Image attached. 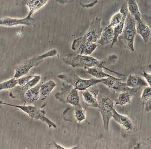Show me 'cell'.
Returning a JSON list of instances; mask_svg holds the SVG:
<instances>
[{"instance_id": "obj_1", "label": "cell", "mask_w": 151, "mask_h": 149, "mask_svg": "<svg viewBox=\"0 0 151 149\" xmlns=\"http://www.w3.org/2000/svg\"><path fill=\"white\" fill-rule=\"evenodd\" d=\"M117 59V57L116 55H113L110 56L108 58V60L101 61L90 55H81L78 53H70L68 54L67 56L63 58V60L66 65L70 66L73 68L80 67L86 70L92 67H98L105 70H108L115 74L125 76V75L112 71L106 67V66L111 65V63L115 62Z\"/></svg>"}, {"instance_id": "obj_2", "label": "cell", "mask_w": 151, "mask_h": 149, "mask_svg": "<svg viewBox=\"0 0 151 149\" xmlns=\"http://www.w3.org/2000/svg\"><path fill=\"white\" fill-rule=\"evenodd\" d=\"M101 19L96 18L92 21L88 29L83 36L75 39L72 43L71 48L76 52L86 45L96 43L99 40L103 29L101 26Z\"/></svg>"}, {"instance_id": "obj_3", "label": "cell", "mask_w": 151, "mask_h": 149, "mask_svg": "<svg viewBox=\"0 0 151 149\" xmlns=\"http://www.w3.org/2000/svg\"><path fill=\"white\" fill-rule=\"evenodd\" d=\"M58 54L57 49H51L41 55H38L27 60L23 62L18 64L14 68L15 74L13 77L18 79L28 74L31 68L41 64L46 58L54 57Z\"/></svg>"}, {"instance_id": "obj_4", "label": "cell", "mask_w": 151, "mask_h": 149, "mask_svg": "<svg viewBox=\"0 0 151 149\" xmlns=\"http://www.w3.org/2000/svg\"><path fill=\"white\" fill-rule=\"evenodd\" d=\"M59 79L65 82L68 84H70L74 88L80 91H84L90 87H93L98 84L102 83L105 80L104 79H83L74 72H71L68 74L63 73L58 76Z\"/></svg>"}, {"instance_id": "obj_5", "label": "cell", "mask_w": 151, "mask_h": 149, "mask_svg": "<svg viewBox=\"0 0 151 149\" xmlns=\"http://www.w3.org/2000/svg\"><path fill=\"white\" fill-rule=\"evenodd\" d=\"M0 103L1 104L17 108L18 109H20L23 112L26 113L31 118L35 120H40L42 122L46 123L49 128H57V125L46 116L45 112L44 111L41 110L40 109H38L37 107H35V106H26V103L23 105L11 104L2 101L0 102Z\"/></svg>"}, {"instance_id": "obj_6", "label": "cell", "mask_w": 151, "mask_h": 149, "mask_svg": "<svg viewBox=\"0 0 151 149\" xmlns=\"http://www.w3.org/2000/svg\"><path fill=\"white\" fill-rule=\"evenodd\" d=\"M136 34V21L134 17L128 12L121 35L127 48L132 52L135 51L134 42Z\"/></svg>"}, {"instance_id": "obj_7", "label": "cell", "mask_w": 151, "mask_h": 149, "mask_svg": "<svg viewBox=\"0 0 151 149\" xmlns=\"http://www.w3.org/2000/svg\"><path fill=\"white\" fill-rule=\"evenodd\" d=\"M78 91L70 84L64 85L61 88V91L55 93V97L62 103L73 106H78L81 105V99Z\"/></svg>"}, {"instance_id": "obj_8", "label": "cell", "mask_w": 151, "mask_h": 149, "mask_svg": "<svg viewBox=\"0 0 151 149\" xmlns=\"http://www.w3.org/2000/svg\"><path fill=\"white\" fill-rule=\"evenodd\" d=\"M99 110L102 115L104 129L109 131V122L112 117V111L114 108V102L109 97L104 96L98 101Z\"/></svg>"}, {"instance_id": "obj_9", "label": "cell", "mask_w": 151, "mask_h": 149, "mask_svg": "<svg viewBox=\"0 0 151 149\" xmlns=\"http://www.w3.org/2000/svg\"><path fill=\"white\" fill-rule=\"evenodd\" d=\"M122 79L117 78L114 77V78H105V80L102 82L105 85L109 88L111 90L117 93H121L123 91H130L135 94L139 88H131L128 87L126 83L122 82Z\"/></svg>"}, {"instance_id": "obj_10", "label": "cell", "mask_w": 151, "mask_h": 149, "mask_svg": "<svg viewBox=\"0 0 151 149\" xmlns=\"http://www.w3.org/2000/svg\"><path fill=\"white\" fill-rule=\"evenodd\" d=\"M32 14L33 13L29 12L28 16L22 19H16L9 17L1 18L0 20V25L2 26L7 27L25 25L32 28L35 26L34 19L31 17Z\"/></svg>"}, {"instance_id": "obj_11", "label": "cell", "mask_w": 151, "mask_h": 149, "mask_svg": "<svg viewBox=\"0 0 151 149\" xmlns=\"http://www.w3.org/2000/svg\"><path fill=\"white\" fill-rule=\"evenodd\" d=\"M99 93V91L96 88L92 87L83 91L81 94L83 99L88 107L99 109V105L97 99Z\"/></svg>"}, {"instance_id": "obj_12", "label": "cell", "mask_w": 151, "mask_h": 149, "mask_svg": "<svg viewBox=\"0 0 151 149\" xmlns=\"http://www.w3.org/2000/svg\"><path fill=\"white\" fill-rule=\"evenodd\" d=\"M112 118L125 130L131 131L134 130V125L132 119L127 116L120 114L115 108L112 111Z\"/></svg>"}, {"instance_id": "obj_13", "label": "cell", "mask_w": 151, "mask_h": 149, "mask_svg": "<svg viewBox=\"0 0 151 149\" xmlns=\"http://www.w3.org/2000/svg\"><path fill=\"white\" fill-rule=\"evenodd\" d=\"M128 87L131 88H140L148 86V83L144 78L138 75L130 74L126 83Z\"/></svg>"}, {"instance_id": "obj_14", "label": "cell", "mask_w": 151, "mask_h": 149, "mask_svg": "<svg viewBox=\"0 0 151 149\" xmlns=\"http://www.w3.org/2000/svg\"><path fill=\"white\" fill-rule=\"evenodd\" d=\"M136 30L137 33L142 38L144 43H147L151 37V30L143 20L136 22Z\"/></svg>"}, {"instance_id": "obj_15", "label": "cell", "mask_w": 151, "mask_h": 149, "mask_svg": "<svg viewBox=\"0 0 151 149\" xmlns=\"http://www.w3.org/2000/svg\"><path fill=\"white\" fill-rule=\"evenodd\" d=\"M41 84L37 85L35 87L25 91L24 97L27 103H32L40 99V88Z\"/></svg>"}, {"instance_id": "obj_16", "label": "cell", "mask_w": 151, "mask_h": 149, "mask_svg": "<svg viewBox=\"0 0 151 149\" xmlns=\"http://www.w3.org/2000/svg\"><path fill=\"white\" fill-rule=\"evenodd\" d=\"M57 85V83L53 80H49L41 84L40 88V99L43 100L47 98Z\"/></svg>"}, {"instance_id": "obj_17", "label": "cell", "mask_w": 151, "mask_h": 149, "mask_svg": "<svg viewBox=\"0 0 151 149\" xmlns=\"http://www.w3.org/2000/svg\"><path fill=\"white\" fill-rule=\"evenodd\" d=\"M114 35V28L110 27L103 29L97 43L102 46L109 45L112 43Z\"/></svg>"}, {"instance_id": "obj_18", "label": "cell", "mask_w": 151, "mask_h": 149, "mask_svg": "<svg viewBox=\"0 0 151 149\" xmlns=\"http://www.w3.org/2000/svg\"><path fill=\"white\" fill-rule=\"evenodd\" d=\"M134 93L130 91H125L119 93L115 100L116 105L127 106L131 103Z\"/></svg>"}, {"instance_id": "obj_19", "label": "cell", "mask_w": 151, "mask_h": 149, "mask_svg": "<svg viewBox=\"0 0 151 149\" xmlns=\"http://www.w3.org/2000/svg\"><path fill=\"white\" fill-rule=\"evenodd\" d=\"M128 11L134 17L136 22L142 20V17L140 12L137 1H127Z\"/></svg>"}, {"instance_id": "obj_20", "label": "cell", "mask_w": 151, "mask_h": 149, "mask_svg": "<svg viewBox=\"0 0 151 149\" xmlns=\"http://www.w3.org/2000/svg\"><path fill=\"white\" fill-rule=\"evenodd\" d=\"M86 73L90 74L92 76L98 79H104L105 78H114V76L109 75L105 73L103 71V68L98 67H92L90 68H87Z\"/></svg>"}, {"instance_id": "obj_21", "label": "cell", "mask_w": 151, "mask_h": 149, "mask_svg": "<svg viewBox=\"0 0 151 149\" xmlns=\"http://www.w3.org/2000/svg\"><path fill=\"white\" fill-rule=\"evenodd\" d=\"M73 116L76 121L81 123L86 120V113L85 110L83 109L81 105L78 106H73Z\"/></svg>"}, {"instance_id": "obj_22", "label": "cell", "mask_w": 151, "mask_h": 149, "mask_svg": "<svg viewBox=\"0 0 151 149\" xmlns=\"http://www.w3.org/2000/svg\"><path fill=\"white\" fill-rule=\"evenodd\" d=\"M48 1L45 0H37V1H29L27 3V6L29 8V12L34 14L35 12L39 10L41 7L45 6Z\"/></svg>"}, {"instance_id": "obj_23", "label": "cell", "mask_w": 151, "mask_h": 149, "mask_svg": "<svg viewBox=\"0 0 151 149\" xmlns=\"http://www.w3.org/2000/svg\"><path fill=\"white\" fill-rule=\"evenodd\" d=\"M97 48V45L96 43H91L83 46L78 51H76V53L81 55H90Z\"/></svg>"}, {"instance_id": "obj_24", "label": "cell", "mask_w": 151, "mask_h": 149, "mask_svg": "<svg viewBox=\"0 0 151 149\" xmlns=\"http://www.w3.org/2000/svg\"><path fill=\"white\" fill-rule=\"evenodd\" d=\"M18 79L13 77L11 78L10 79L8 80L7 81L1 83L0 90L1 91L4 90H10L18 86Z\"/></svg>"}, {"instance_id": "obj_25", "label": "cell", "mask_w": 151, "mask_h": 149, "mask_svg": "<svg viewBox=\"0 0 151 149\" xmlns=\"http://www.w3.org/2000/svg\"><path fill=\"white\" fill-rule=\"evenodd\" d=\"M41 79V77L40 75H34V77L25 86L20 88L23 91H27L30 88L36 86L39 83Z\"/></svg>"}, {"instance_id": "obj_26", "label": "cell", "mask_w": 151, "mask_h": 149, "mask_svg": "<svg viewBox=\"0 0 151 149\" xmlns=\"http://www.w3.org/2000/svg\"><path fill=\"white\" fill-rule=\"evenodd\" d=\"M151 87H146L143 91L141 96V99L145 103L151 105Z\"/></svg>"}, {"instance_id": "obj_27", "label": "cell", "mask_w": 151, "mask_h": 149, "mask_svg": "<svg viewBox=\"0 0 151 149\" xmlns=\"http://www.w3.org/2000/svg\"><path fill=\"white\" fill-rule=\"evenodd\" d=\"M34 75H26V76H23L21 77L20 78L18 79V86L20 88L25 86L33 77Z\"/></svg>"}, {"instance_id": "obj_28", "label": "cell", "mask_w": 151, "mask_h": 149, "mask_svg": "<svg viewBox=\"0 0 151 149\" xmlns=\"http://www.w3.org/2000/svg\"><path fill=\"white\" fill-rule=\"evenodd\" d=\"M143 76L144 77V78L145 79L147 82V83L151 87V74L148 73H146V72H143Z\"/></svg>"}]
</instances>
